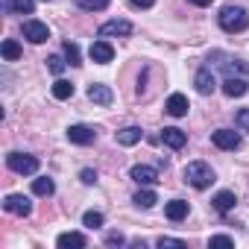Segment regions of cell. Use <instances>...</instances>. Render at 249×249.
Wrapping results in <instances>:
<instances>
[{
    "label": "cell",
    "instance_id": "1",
    "mask_svg": "<svg viewBox=\"0 0 249 249\" xmlns=\"http://www.w3.org/2000/svg\"><path fill=\"white\" fill-rule=\"evenodd\" d=\"M217 21H220V27L226 33H243L249 27V12L240 9V6H223L220 15H217Z\"/></svg>",
    "mask_w": 249,
    "mask_h": 249
},
{
    "label": "cell",
    "instance_id": "2",
    "mask_svg": "<svg viewBox=\"0 0 249 249\" xmlns=\"http://www.w3.org/2000/svg\"><path fill=\"white\" fill-rule=\"evenodd\" d=\"M182 176H185V182H188L191 188H196V191H205V188L214 182V170H211L205 161H191Z\"/></svg>",
    "mask_w": 249,
    "mask_h": 249
},
{
    "label": "cell",
    "instance_id": "3",
    "mask_svg": "<svg viewBox=\"0 0 249 249\" xmlns=\"http://www.w3.org/2000/svg\"><path fill=\"white\" fill-rule=\"evenodd\" d=\"M6 164L12 173H21V176H33L38 170V159L36 156H27V153H9L6 156Z\"/></svg>",
    "mask_w": 249,
    "mask_h": 249
},
{
    "label": "cell",
    "instance_id": "4",
    "mask_svg": "<svg viewBox=\"0 0 249 249\" xmlns=\"http://www.w3.org/2000/svg\"><path fill=\"white\" fill-rule=\"evenodd\" d=\"M68 141H71V144H79V147H88V144L97 141V132H94V126L73 123V126H68Z\"/></svg>",
    "mask_w": 249,
    "mask_h": 249
},
{
    "label": "cell",
    "instance_id": "5",
    "mask_svg": "<svg viewBox=\"0 0 249 249\" xmlns=\"http://www.w3.org/2000/svg\"><path fill=\"white\" fill-rule=\"evenodd\" d=\"M3 208H6L9 214L27 217V214L33 211V202H30V196H24V194H9V196L3 199Z\"/></svg>",
    "mask_w": 249,
    "mask_h": 249
},
{
    "label": "cell",
    "instance_id": "6",
    "mask_svg": "<svg viewBox=\"0 0 249 249\" xmlns=\"http://www.w3.org/2000/svg\"><path fill=\"white\" fill-rule=\"evenodd\" d=\"M24 38L33 41V44H44L50 38V30L41 21H24Z\"/></svg>",
    "mask_w": 249,
    "mask_h": 249
},
{
    "label": "cell",
    "instance_id": "7",
    "mask_svg": "<svg viewBox=\"0 0 249 249\" xmlns=\"http://www.w3.org/2000/svg\"><path fill=\"white\" fill-rule=\"evenodd\" d=\"M132 24L123 21V18H114V21H106L100 27V38H111V36H132Z\"/></svg>",
    "mask_w": 249,
    "mask_h": 249
},
{
    "label": "cell",
    "instance_id": "8",
    "mask_svg": "<svg viewBox=\"0 0 249 249\" xmlns=\"http://www.w3.org/2000/svg\"><path fill=\"white\" fill-rule=\"evenodd\" d=\"M211 141H214V147H220V150H237V147H240V135L231 132V129H217V132H211Z\"/></svg>",
    "mask_w": 249,
    "mask_h": 249
},
{
    "label": "cell",
    "instance_id": "9",
    "mask_svg": "<svg viewBox=\"0 0 249 249\" xmlns=\"http://www.w3.org/2000/svg\"><path fill=\"white\" fill-rule=\"evenodd\" d=\"M129 176H132L138 185H144V188H150V185L159 182V170H156V167H147V164H135V167L129 170Z\"/></svg>",
    "mask_w": 249,
    "mask_h": 249
},
{
    "label": "cell",
    "instance_id": "10",
    "mask_svg": "<svg viewBox=\"0 0 249 249\" xmlns=\"http://www.w3.org/2000/svg\"><path fill=\"white\" fill-rule=\"evenodd\" d=\"M88 56H91L97 65H108V62L114 59V47H111L108 41H94L91 50H88Z\"/></svg>",
    "mask_w": 249,
    "mask_h": 249
},
{
    "label": "cell",
    "instance_id": "11",
    "mask_svg": "<svg viewBox=\"0 0 249 249\" xmlns=\"http://www.w3.org/2000/svg\"><path fill=\"white\" fill-rule=\"evenodd\" d=\"M185 141H188V135H185L182 129H176V126H164V129H161V144H164V147H170V150H182Z\"/></svg>",
    "mask_w": 249,
    "mask_h": 249
},
{
    "label": "cell",
    "instance_id": "12",
    "mask_svg": "<svg viewBox=\"0 0 249 249\" xmlns=\"http://www.w3.org/2000/svg\"><path fill=\"white\" fill-rule=\"evenodd\" d=\"M88 100H91V103H97V106H111L114 94H111V88H108V85L94 82V85H88Z\"/></svg>",
    "mask_w": 249,
    "mask_h": 249
},
{
    "label": "cell",
    "instance_id": "13",
    "mask_svg": "<svg viewBox=\"0 0 249 249\" xmlns=\"http://www.w3.org/2000/svg\"><path fill=\"white\" fill-rule=\"evenodd\" d=\"M164 108H167V114H173V117H185L191 106H188V97H185V94H170Z\"/></svg>",
    "mask_w": 249,
    "mask_h": 249
},
{
    "label": "cell",
    "instance_id": "14",
    "mask_svg": "<svg viewBox=\"0 0 249 249\" xmlns=\"http://www.w3.org/2000/svg\"><path fill=\"white\" fill-rule=\"evenodd\" d=\"M85 243H88V240H85L82 231H65V234H59V240H56L59 249H82Z\"/></svg>",
    "mask_w": 249,
    "mask_h": 249
},
{
    "label": "cell",
    "instance_id": "15",
    "mask_svg": "<svg viewBox=\"0 0 249 249\" xmlns=\"http://www.w3.org/2000/svg\"><path fill=\"white\" fill-rule=\"evenodd\" d=\"M194 85H196V91H199V94H214V88H217L214 73H211L208 68H202V71L194 76Z\"/></svg>",
    "mask_w": 249,
    "mask_h": 249
},
{
    "label": "cell",
    "instance_id": "16",
    "mask_svg": "<svg viewBox=\"0 0 249 249\" xmlns=\"http://www.w3.org/2000/svg\"><path fill=\"white\" fill-rule=\"evenodd\" d=\"M246 91H249L246 79H240V76H226V82H223V94H226V97H243Z\"/></svg>",
    "mask_w": 249,
    "mask_h": 249
},
{
    "label": "cell",
    "instance_id": "17",
    "mask_svg": "<svg viewBox=\"0 0 249 249\" xmlns=\"http://www.w3.org/2000/svg\"><path fill=\"white\" fill-rule=\"evenodd\" d=\"M164 214H167V220L179 223V220H185V217H188V202H185V199H173V202H167V205H164Z\"/></svg>",
    "mask_w": 249,
    "mask_h": 249
},
{
    "label": "cell",
    "instance_id": "18",
    "mask_svg": "<svg viewBox=\"0 0 249 249\" xmlns=\"http://www.w3.org/2000/svg\"><path fill=\"white\" fill-rule=\"evenodd\" d=\"M234 202H237V196H234L231 191H220V194L214 196V211H220V214H229V211L234 208Z\"/></svg>",
    "mask_w": 249,
    "mask_h": 249
},
{
    "label": "cell",
    "instance_id": "19",
    "mask_svg": "<svg viewBox=\"0 0 249 249\" xmlns=\"http://www.w3.org/2000/svg\"><path fill=\"white\" fill-rule=\"evenodd\" d=\"M53 191H56V182H53L50 176L33 179V194H36V196H53Z\"/></svg>",
    "mask_w": 249,
    "mask_h": 249
},
{
    "label": "cell",
    "instance_id": "20",
    "mask_svg": "<svg viewBox=\"0 0 249 249\" xmlns=\"http://www.w3.org/2000/svg\"><path fill=\"white\" fill-rule=\"evenodd\" d=\"M114 138H117V144H123V147H132V144L141 141V129H138V126H126V129H120Z\"/></svg>",
    "mask_w": 249,
    "mask_h": 249
},
{
    "label": "cell",
    "instance_id": "21",
    "mask_svg": "<svg viewBox=\"0 0 249 249\" xmlns=\"http://www.w3.org/2000/svg\"><path fill=\"white\" fill-rule=\"evenodd\" d=\"M132 202H135L138 208H153V205L159 202V196H156V191H150V188H144V191H138V194L132 196Z\"/></svg>",
    "mask_w": 249,
    "mask_h": 249
},
{
    "label": "cell",
    "instance_id": "22",
    "mask_svg": "<svg viewBox=\"0 0 249 249\" xmlns=\"http://www.w3.org/2000/svg\"><path fill=\"white\" fill-rule=\"evenodd\" d=\"M0 53H3V59H6V62H15V59H21V44L9 38V41L0 44Z\"/></svg>",
    "mask_w": 249,
    "mask_h": 249
},
{
    "label": "cell",
    "instance_id": "23",
    "mask_svg": "<svg viewBox=\"0 0 249 249\" xmlns=\"http://www.w3.org/2000/svg\"><path fill=\"white\" fill-rule=\"evenodd\" d=\"M53 97H56V100H68V97H73V85H71L68 79H56V82H53Z\"/></svg>",
    "mask_w": 249,
    "mask_h": 249
},
{
    "label": "cell",
    "instance_id": "24",
    "mask_svg": "<svg viewBox=\"0 0 249 249\" xmlns=\"http://www.w3.org/2000/svg\"><path fill=\"white\" fill-rule=\"evenodd\" d=\"M73 3H76L79 9H85V12H103L111 0H73Z\"/></svg>",
    "mask_w": 249,
    "mask_h": 249
},
{
    "label": "cell",
    "instance_id": "25",
    "mask_svg": "<svg viewBox=\"0 0 249 249\" xmlns=\"http://www.w3.org/2000/svg\"><path fill=\"white\" fill-rule=\"evenodd\" d=\"M6 9H15V12H21V15H33V9H36V0H9V3H6Z\"/></svg>",
    "mask_w": 249,
    "mask_h": 249
},
{
    "label": "cell",
    "instance_id": "26",
    "mask_svg": "<svg viewBox=\"0 0 249 249\" xmlns=\"http://www.w3.org/2000/svg\"><path fill=\"white\" fill-rule=\"evenodd\" d=\"M65 59H68V65H73V68H79V65H82L79 47H76L73 41H65Z\"/></svg>",
    "mask_w": 249,
    "mask_h": 249
},
{
    "label": "cell",
    "instance_id": "27",
    "mask_svg": "<svg viewBox=\"0 0 249 249\" xmlns=\"http://www.w3.org/2000/svg\"><path fill=\"white\" fill-rule=\"evenodd\" d=\"M82 226H88V229H100V226H103V214H100V211H88V214L82 217Z\"/></svg>",
    "mask_w": 249,
    "mask_h": 249
},
{
    "label": "cell",
    "instance_id": "28",
    "mask_svg": "<svg viewBox=\"0 0 249 249\" xmlns=\"http://www.w3.org/2000/svg\"><path fill=\"white\" fill-rule=\"evenodd\" d=\"M208 246H223V249H229V246H234V240H231L229 234H214V237L208 240Z\"/></svg>",
    "mask_w": 249,
    "mask_h": 249
},
{
    "label": "cell",
    "instance_id": "29",
    "mask_svg": "<svg viewBox=\"0 0 249 249\" xmlns=\"http://www.w3.org/2000/svg\"><path fill=\"white\" fill-rule=\"evenodd\" d=\"M234 123H237L243 132H249V108H240V111L234 114Z\"/></svg>",
    "mask_w": 249,
    "mask_h": 249
},
{
    "label": "cell",
    "instance_id": "30",
    "mask_svg": "<svg viewBox=\"0 0 249 249\" xmlns=\"http://www.w3.org/2000/svg\"><path fill=\"white\" fill-rule=\"evenodd\" d=\"M65 65H68V62H62L59 56H50V59H47V68H50V73H56V76L65 71Z\"/></svg>",
    "mask_w": 249,
    "mask_h": 249
},
{
    "label": "cell",
    "instance_id": "31",
    "mask_svg": "<svg viewBox=\"0 0 249 249\" xmlns=\"http://www.w3.org/2000/svg\"><path fill=\"white\" fill-rule=\"evenodd\" d=\"M159 246H161V249H167V246H170V249H182L185 240H179V237H159Z\"/></svg>",
    "mask_w": 249,
    "mask_h": 249
},
{
    "label": "cell",
    "instance_id": "32",
    "mask_svg": "<svg viewBox=\"0 0 249 249\" xmlns=\"http://www.w3.org/2000/svg\"><path fill=\"white\" fill-rule=\"evenodd\" d=\"M120 243H126V237H123L120 231H111V234H106V246H120Z\"/></svg>",
    "mask_w": 249,
    "mask_h": 249
},
{
    "label": "cell",
    "instance_id": "33",
    "mask_svg": "<svg viewBox=\"0 0 249 249\" xmlns=\"http://www.w3.org/2000/svg\"><path fill=\"white\" fill-rule=\"evenodd\" d=\"M79 179H82V182H85V185H94V182H97V173H94V170H88V167H85V170H82V173H79Z\"/></svg>",
    "mask_w": 249,
    "mask_h": 249
},
{
    "label": "cell",
    "instance_id": "34",
    "mask_svg": "<svg viewBox=\"0 0 249 249\" xmlns=\"http://www.w3.org/2000/svg\"><path fill=\"white\" fill-rule=\"evenodd\" d=\"M129 3H132V6H138V9H150L156 0H129Z\"/></svg>",
    "mask_w": 249,
    "mask_h": 249
},
{
    "label": "cell",
    "instance_id": "35",
    "mask_svg": "<svg viewBox=\"0 0 249 249\" xmlns=\"http://www.w3.org/2000/svg\"><path fill=\"white\" fill-rule=\"evenodd\" d=\"M194 6H211V0H191Z\"/></svg>",
    "mask_w": 249,
    "mask_h": 249
}]
</instances>
